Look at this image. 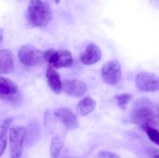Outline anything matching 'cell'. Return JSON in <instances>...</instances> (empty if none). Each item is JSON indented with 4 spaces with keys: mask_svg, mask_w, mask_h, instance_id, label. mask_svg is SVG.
Segmentation results:
<instances>
[{
    "mask_svg": "<svg viewBox=\"0 0 159 158\" xmlns=\"http://www.w3.org/2000/svg\"><path fill=\"white\" fill-rule=\"evenodd\" d=\"M64 147V142L58 136H54L52 138L50 147V153L52 158H57L61 153Z\"/></svg>",
    "mask_w": 159,
    "mask_h": 158,
    "instance_id": "cell-16",
    "label": "cell"
},
{
    "mask_svg": "<svg viewBox=\"0 0 159 158\" xmlns=\"http://www.w3.org/2000/svg\"><path fill=\"white\" fill-rule=\"evenodd\" d=\"M133 94H129V93H123V94H120L115 96L116 105L120 109L124 110V111L127 109V105L130 103V101L133 99Z\"/></svg>",
    "mask_w": 159,
    "mask_h": 158,
    "instance_id": "cell-17",
    "label": "cell"
},
{
    "mask_svg": "<svg viewBox=\"0 0 159 158\" xmlns=\"http://www.w3.org/2000/svg\"><path fill=\"white\" fill-rule=\"evenodd\" d=\"M16 1H17V2H23V1H25V0H16Z\"/></svg>",
    "mask_w": 159,
    "mask_h": 158,
    "instance_id": "cell-24",
    "label": "cell"
},
{
    "mask_svg": "<svg viewBox=\"0 0 159 158\" xmlns=\"http://www.w3.org/2000/svg\"><path fill=\"white\" fill-rule=\"evenodd\" d=\"M51 1H53L54 2H55L56 4H59V2H60L61 0H51Z\"/></svg>",
    "mask_w": 159,
    "mask_h": 158,
    "instance_id": "cell-22",
    "label": "cell"
},
{
    "mask_svg": "<svg viewBox=\"0 0 159 158\" xmlns=\"http://www.w3.org/2000/svg\"><path fill=\"white\" fill-rule=\"evenodd\" d=\"M53 18L49 3L43 0H30L26 12V20L30 27L44 28Z\"/></svg>",
    "mask_w": 159,
    "mask_h": 158,
    "instance_id": "cell-1",
    "label": "cell"
},
{
    "mask_svg": "<svg viewBox=\"0 0 159 158\" xmlns=\"http://www.w3.org/2000/svg\"><path fill=\"white\" fill-rule=\"evenodd\" d=\"M54 114L68 129H75L79 127L77 116L68 108H57L54 112Z\"/></svg>",
    "mask_w": 159,
    "mask_h": 158,
    "instance_id": "cell-10",
    "label": "cell"
},
{
    "mask_svg": "<svg viewBox=\"0 0 159 158\" xmlns=\"http://www.w3.org/2000/svg\"><path fill=\"white\" fill-rule=\"evenodd\" d=\"M98 158H120L119 155L113 152L107 151V150H102L97 155Z\"/></svg>",
    "mask_w": 159,
    "mask_h": 158,
    "instance_id": "cell-19",
    "label": "cell"
},
{
    "mask_svg": "<svg viewBox=\"0 0 159 158\" xmlns=\"http://www.w3.org/2000/svg\"><path fill=\"white\" fill-rule=\"evenodd\" d=\"M46 79L48 86L53 92L60 94L62 92V81L61 80L60 74L54 68L48 67L46 70Z\"/></svg>",
    "mask_w": 159,
    "mask_h": 158,
    "instance_id": "cell-13",
    "label": "cell"
},
{
    "mask_svg": "<svg viewBox=\"0 0 159 158\" xmlns=\"http://www.w3.org/2000/svg\"><path fill=\"white\" fill-rule=\"evenodd\" d=\"M48 63L50 64V67L54 69L59 68H67L72 66L74 63L72 54L68 50H55L54 54L51 55Z\"/></svg>",
    "mask_w": 159,
    "mask_h": 158,
    "instance_id": "cell-8",
    "label": "cell"
},
{
    "mask_svg": "<svg viewBox=\"0 0 159 158\" xmlns=\"http://www.w3.org/2000/svg\"><path fill=\"white\" fill-rule=\"evenodd\" d=\"M15 68V57L10 50H0V75L8 74Z\"/></svg>",
    "mask_w": 159,
    "mask_h": 158,
    "instance_id": "cell-12",
    "label": "cell"
},
{
    "mask_svg": "<svg viewBox=\"0 0 159 158\" xmlns=\"http://www.w3.org/2000/svg\"><path fill=\"white\" fill-rule=\"evenodd\" d=\"M146 133H147L149 139L155 143L156 145L159 146V131L155 129L152 128V127H148L145 129Z\"/></svg>",
    "mask_w": 159,
    "mask_h": 158,
    "instance_id": "cell-18",
    "label": "cell"
},
{
    "mask_svg": "<svg viewBox=\"0 0 159 158\" xmlns=\"http://www.w3.org/2000/svg\"><path fill=\"white\" fill-rule=\"evenodd\" d=\"M26 129L23 126L12 127L9 130L10 158H21Z\"/></svg>",
    "mask_w": 159,
    "mask_h": 158,
    "instance_id": "cell-4",
    "label": "cell"
},
{
    "mask_svg": "<svg viewBox=\"0 0 159 158\" xmlns=\"http://www.w3.org/2000/svg\"><path fill=\"white\" fill-rule=\"evenodd\" d=\"M150 2L153 6L159 7V0H150Z\"/></svg>",
    "mask_w": 159,
    "mask_h": 158,
    "instance_id": "cell-21",
    "label": "cell"
},
{
    "mask_svg": "<svg viewBox=\"0 0 159 158\" xmlns=\"http://www.w3.org/2000/svg\"><path fill=\"white\" fill-rule=\"evenodd\" d=\"M86 91V85L81 81L75 79L62 81V91L67 95L73 98H79L83 96Z\"/></svg>",
    "mask_w": 159,
    "mask_h": 158,
    "instance_id": "cell-9",
    "label": "cell"
},
{
    "mask_svg": "<svg viewBox=\"0 0 159 158\" xmlns=\"http://www.w3.org/2000/svg\"><path fill=\"white\" fill-rule=\"evenodd\" d=\"M154 158H159V154H157V155H155V156H154Z\"/></svg>",
    "mask_w": 159,
    "mask_h": 158,
    "instance_id": "cell-23",
    "label": "cell"
},
{
    "mask_svg": "<svg viewBox=\"0 0 159 158\" xmlns=\"http://www.w3.org/2000/svg\"><path fill=\"white\" fill-rule=\"evenodd\" d=\"M3 34H4V30L3 29H0V46H1L3 40Z\"/></svg>",
    "mask_w": 159,
    "mask_h": 158,
    "instance_id": "cell-20",
    "label": "cell"
},
{
    "mask_svg": "<svg viewBox=\"0 0 159 158\" xmlns=\"http://www.w3.org/2000/svg\"><path fill=\"white\" fill-rule=\"evenodd\" d=\"M155 115L152 108V102L147 98H141L134 104V109L130 114V120L141 128L146 129L152 127Z\"/></svg>",
    "mask_w": 159,
    "mask_h": 158,
    "instance_id": "cell-2",
    "label": "cell"
},
{
    "mask_svg": "<svg viewBox=\"0 0 159 158\" xmlns=\"http://www.w3.org/2000/svg\"><path fill=\"white\" fill-rule=\"evenodd\" d=\"M101 75L103 81L110 85H115L120 81L122 76L120 64L116 60H108L101 69Z\"/></svg>",
    "mask_w": 159,
    "mask_h": 158,
    "instance_id": "cell-6",
    "label": "cell"
},
{
    "mask_svg": "<svg viewBox=\"0 0 159 158\" xmlns=\"http://www.w3.org/2000/svg\"><path fill=\"white\" fill-rule=\"evenodd\" d=\"M135 83L141 91L147 92L159 91V76L153 73H139L136 76Z\"/></svg>",
    "mask_w": 159,
    "mask_h": 158,
    "instance_id": "cell-7",
    "label": "cell"
},
{
    "mask_svg": "<svg viewBox=\"0 0 159 158\" xmlns=\"http://www.w3.org/2000/svg\"><path fill=\"white\" fill-rule=\"evenodd\" d=\"M18 57L22 64L27 68H36L45 61L43 51L31 44L22 46L18 51Z\"/></svg>",
    "mask_w": 159,
    "mask_h": 158,
    "instance_id": "cell-3",
    "label": "cell"
},
{
    "mask_svg": "<svg viewBox=\"0 0 159 158\" xmlns=\"http://www.w3.org/2000/svg\"><path fill=\"white\" fill-rule=\"evenodd\" d=\"M21 99L19 87L13 81L0 75V100L14 103Z\"/></svg>",
    "mask_w": 159,
    "mask_h": 158,
    "instance_id": "cell-5",
    "label": "cell"
},
{
    "mask_svg": "<svg viewBox=\"0 0 159 158\" xmlns=\"http://www.w3.org/2000/svg\"><path fill=\"white\" fill-rule=\"evenodd\" d=\"M102 57V52L99 46L91 43L86 46L85 51L80 55V60L85 65H92L97 63Z\"/></svg>",
    "mask_w": 159,
    "mask_h": 158,
    "instance_id": "cell-11",
    "label": "cell"
},
{
    "mask_svg": "<svg viewBox=\"0 0 159 158\" xmlns=\"http://www.w3.org/2000/svg\"><path fill=\"white\" fill-rule=\"evenodd\" d=\"M12 119L6 118L0 123V156L4 153L7 145V134L10 127Z\"/></svg>",
    "mask_w": 159,
    "mask_h": 158,
    "instance_id": "cell-15",
    "label": "cell"
},
{
    "mask_svg": "<svg viewBox=\"0 0 159 158\" xmlns=\"http://www.w3.org/2000/svg\"><path fill=\"white\" fill-rule=\"evenodd\" d=\"M96 107V102L89 96L83 98L76 105V114L80 117H85L93 112Z\"/></svg>",
    "mask_w": 159,
    "mask_h": 158,
    "instance_id": "cell-14",
    "label": "cell"
}]
</instances>
